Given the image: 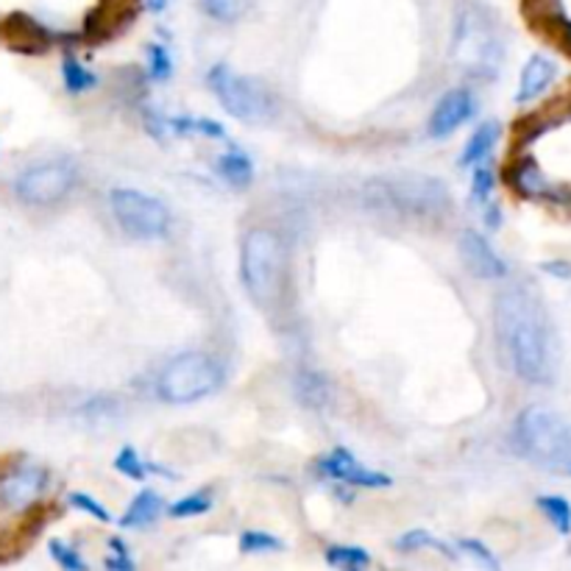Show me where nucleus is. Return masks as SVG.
I'll list each match as a JSON object with an SVG mask.
<instances>
[{
    "label": "nucleus",
    "instance_id": "nucleus-9",
    "mask_svg": "<svg viewBox=\"0 0 571 571\" xmlns=\"http://www.w3.org/2000/svg\"><path fill=\"white\" fill-rule=\"evenodd\" d=\"M112 212L118 218L120 229L131 238L154 240L165 238L171 229V212L162 201L145 196L140 190H114L112 193Z\"/></svg>",
    "mask_w": 571,
    "mask_h": 571
},
{
    "label": "nucleus",
    "instance_id": "nucleus-3",
    "mask_svg": "<svg viewBox=\"0 0 571 571\" xmlns=\"http://www.w3.org/2000/svg\"><path fill=\"white\" fill-rule=\"evenodd\" d=\"M510 443L527 463L549 474L571 476V427L541 405L518 413Z\"/></svg>",
    "mask_w": 571,
    "mask_h": 571
},
{
    "label": "nucleus",
    "instance_id": "nucleus-24",
    "mask_svg": "<svg viewBox=\"0 0 571 571\" xmlns=\"http://www.w3.org/2000/svg\"><path fill=\"white\" fill-rule=\"evenodd\" d=\"M327 563L340 565V569H358V565L369 563V552L360 547H329Z\"/></svg>",
    "mask_w": 571,
    "mask_h": 571
},
{
    "label": "nucleus",
    "instance_id": "nucleus-4",
    "mask_svg": "<svg viewBox=\"0 0 571 571\" xmlns=\"http://www.w3.org/2000/svg\"><path fill=\"white\" fill-rule=\"evenodd\" d=\"M452 56L460 70L471 78H496L502 59H505V42H502L499 23L494 14L480 3H463L454 18Z\"/></svg>",
    "mask_w": 571,
    "mask_h": 571
},
{
    "label": "nucleus",
    "instance_id": "nucleus-21",
    "mask_svg": "<svg viewBox=\"0 0 571 571\" xmlns=\"http://www.w3.org/2000/svg\"><path fill=\"white\" fill-rule=\"evenodd\" d=\"M538 507H541L543 516L552 521L554 530L563 532V536H569L571 532V505L563 499V496H541V499H538Z\"/></svg>",
    "mask_w": 571,
    "mask_h": 571
},
{
    "label": "nucleus",
    "instance_id": "nucleus-29",
    "mask_svg": "<svg viewBox=\"0 0 571 571\" xmlns=\"http://www.w3.org/2000/svg\"><path fill=\"white\" fill-rule=\"evenodd\" d=\"M240 549H245V552H279L282 541L268 532H245L240 538Z\"/></svg>",
    "mask_w": 571,
    "mask_h": 571
},
{
    "label": "nucleus",
    "instance_id": "nucleus-35",
    "mask_svg": "<svg viewBox=\"0 0 571 571\" xmlns=\"http://www.w3.org/2000/svg\"><path fill=\"white\" fill-rule=\"evenodd\" d=\"M543 271L560 276V279H569L571 276V265H565V262H543Z\"/></svg>",
    "mask_w": 571,
    "mask_h": 571
},
{
    "label": "nucleus",
    "instance_id": "nucleus-8",
    "mask_svg": "<svg viewBox=\"0 0 571 571\" xmlns=\"http://www.w3.org/2000/svg\"><path fill=\"white\" fill-rule=\"evenodd\" d=\"M76 165L65 160V156H56V160H45L25 167L18 176L14 190H18L20 201L31 204V207H51V204L62 201L76 187Z\"/></svg>",
    "mask_w": 571,
    "mask_h": 571
},
{
    "label": "nucleus",
    "instance_id": "nucleus-22",
    "mask_svg": "<svg viewBox=\"0 0 571 571\" xmlns=\"http://www.w3.org/2000/svg\"><path fill=\"white\" fill-rule=\"evenodd\" d=\"M204 12L212 20H221V23H234L245 14L251 0H198Z\"/></svg>",
    "mask_w": 571,
    "mask_h": 571
},
{
    "label": "nucleus",
    "instance_id": "nucleus-20",
    "mask_svg": "<svg viewBox=\"0 0 571 571\" xmlns=\"http://www.w3.org/2000/svg\"><path fill=\"white\" fill-rule=\"evenodd\" d=\"M218 173L232 187H249L251 179H254V165H251V160L243 151H229V154L218 160Z\"/></svg>",
    "mask_w": 571,
    "mask_h": 571
},
{
    "label": "nucleus",
    "instance_id": "nucleus-11",
    "mask_svg": "<svg viewBox=\"0 0 571 571\" xmlns=\"http://www.w3.org/2000/svg\"><path fill=\"white\" fill-rule=\"evenodd\" d=\"M318 471L329 480L349 482V485H358V488H387L391 485V476L380 474V471L363 469L358 463V458L345 449H334V452L323 454L318 460Z\"/></svg>",
    "mask_w": 571,
    "mask_h": 571
},
{
    "label": "nucleus",
    "instance_id": "nucleus-34",
    "mask_svg": "<svg viewBox=\"0 0 571 571\" xmlns=\"http://www.w3.org/2000/svg\"><path fill=\"white\" fill-rule=\"evenodd\" d=\"M460 549H463V552H469L471 558L476 560V563L488 565V569H499V560H496L494 554L488 552V549L482 547L480 541H474V538H465V541H460Z\"/></svg>",
    "mask_w": 571,
    "mask_h": 571
},
{
    "label": "nucleus",
    "instance_id": "nucleus-30",
    "mask_svg": "<svg viewBox=\"0 0 571 571\" xmlns=\"http://www.w3.org/2000/svg\"><path fill=\"white\" fill-rule=\"evenodd\" d=\"M51 554H54L56 563H59L62 569H67V571H84V569H87V563L81 560V554H78L76 549H73L70 543H65V541H51Z\"/></svg>",
    "mask_w": 571,
    "mask_h": 571
},
{
    "label": "nucleus",
    "instance_id": "nucleus-2",
    "mask_svg": "<svg viewBox=\"0 0 571 571\" xmlns=\"http://www.w3.org/2000/svg\"><path fill=\"white\" fill-rule=\"evenodd\" d=\"M363 207L387 218L438 221L452 212V193L435 176L393 173V176H376L363 187Z\"/></svg>",
    "mask_w": 571,
    "mask_h": 571
},
{
    "label": "nucleus",
    "instance_id": "nucleus-27",
    "mask_svg": "<svg viewBox=\"0 0 571 571\" xmlns=\"http://www.w3.org/2000/svg\"><path fill=\"white\" fill-rule=\"evenodd\" d=\"M209 507H212V499H209L207 494H193V496H185V499H179L176 505H171V516L176 518L201 516V513H207Z\"/></svg>",
    "mask_w": 571,
    "mask_h": 571
},
{
    "label": "nucleus",
    "instance_id": "nucleus-12",
    "mask_svg": "<svg viewBox=\"0 0 571 571\" xmlns=\"http://www.w3.org/2000/svg\"><path fill=\"white\" fill-rule=\"evenodd\" d=\"M460 256H463V265L476 276V279H505L507 265L499 254L494 251V245L482 238L480 232H463L460 234Z\"/></svg>",
    "mask_w": 571,
    "mask_h": 571
},
{
    "label": "nucleus",
    "instance_id": "nucleus-33",
    "mask_svg": "<svg viewBox=\"0 0 571 571\" xmlns=\"http://www.w3.org/2000/svg\"><path fill=\"white\" fill-rule=\"evenodd\" d=\"M70 505L78 507V510H84V513H90V516L98 518V521H109V518H112L101 502L92 499V496H87V494H73Z\"/></svg>",
    "mask_w": 571,
    "mask_h": 571
},
{
    "label": "nucleus",
    "instance_id": "nucleus-15",
    "mask_svg": "<svg viewBox=\"0 0 571 571\" xmlns=\"http://www.w3.org/2000/svg\"><path fill=\"white\" fill-rule=\"evenodd\" d=\"M554 76H558V65H554L549 56H532L527 65H524L521 78H518V103H532L536 98H541L543 92L552 87Z\"/></svg>",
    "mask_w": 571,
    "mask_h": 571
},
{
    "label": "nucleus",
    "instance_id": "nucleus-36",
    "mask_svg": "<svg viewBox=\"0 0 571 571\" xmlns=\"http://www.w3.org/2000/svg\"><path fill=\"white\" fill-rule=\"evenodd\" d=\"M502 223V218H499V207H494V204H485V227L488 229H496Z\"/></svg>",
    "mask_w": 571,
    "mask_h": 571
},
{
    "label": "nucleus",
    "instance_id": "nucleus-13",
    "mask_svg": "<svg viewBox=\"0 0 571 571\" xmlns=\"http://www.w3.org/2000/svg\"><path fill=\"white\" fill-rule=\"evenodd\" d=\"M474 96H471L469 90L447 92V96L438 101V107H435L432 118H429V138L441 140L454 134V131L474 114Z\"/></svg>",
    "mask_w": 571,
    "mask_h": 571
},
{
    "label": "nucleus",
    "instance_id": "nucleus-23",
    "mask_svg": "<svg viewBox=\"0 0 571 571\" xmlns=\"http://www.w3.org/2000/svg\"><path fill=\"white\" fill-rule=\"evenodd\" d=\"M62 76H65V87L70 92H84V90H92L96 87V76H92L87 67L81 65L78 59H73V56H67L65 62H62Z\"/></svg>",
    "mask_w": 571,
    "mask_h": 571
},
{
    "label": "nucleus",
    "instance_id": "nucleus-17",
    "mask_svg": "<svg viewBox=\"0 0 571 571\" xmlns=\"http://www.w3.org/2000/svg\"><path fill=\"white\" fill-rule=\"evenodd\" d=\"M507 185H513V190L521 193V196H543V193L552 190L549 182L543 179V173L530 160H521L507 167Z\"/></svg>",
    "mask_w": 571,
    "mask_h": 571
},
{
    "label": "nucleus",
    "instance_id": "nucleus-31",
    "mask_svg": "<svg viewBox=\"0 0 571 571\" xmlns=\"http://www.w3.org/2000/svg\"><path fill=\"white\" fill-rule=\"evenodd\" d=\"M176 131H193V134H207V138H227V131L212 120H173Z\"/></svg>",
    "mask_w": 571,
    "mask_h": 571
},
{
    "label": "nucleus",
    "instance_id": "nucleus-1",
    "mask_svg": "<svg viewBox=\"0 0 571 571\" xmlns=\"http://www.w3.org/2000/svg\"><path fill=\"white\" fill-rule=\"evenodd\" d=\"M496 338L518 380L549 385L554 376V332L543 304L527 287L513 285L496 296Z\"/></svg>",
    "mask_w": 571,
    "mask_h": 571
},
{
    "label": "nucleus",
    "instance_id": "nucleus-28",
    "mask_svg": "<svg viewBox=\"0 0 571 571\" xmlns=\"http://www.w3.org/2000/svg\"><path fill=\"white\" fill-rule=\"evenodd\" d=\"M149 73L154 81H167L173 73L171 54L162 45H149Z\"/></svg>",
    "mask_w": 571,
    "mask_h": 571
},
{
    "label": "nucleus",
    "instance_id": "nucleus-32",
    "mask_svg": "<svg viewBox=\"0 0 571 571\" xmlns=\"http://www.w3.org/2000/svg\"><path fill=\"white\" fill-rule=\"evenodd\" d=\"M396 547L402 549V552H418V549H427V547H438L443 552L447 547H441V543L435 541L432 536H429L427 530H413L407 532V536H402L399 541H396Z\"/></svg>",
    "mask_w": 571,
    "mask_h": 571
},
{
    "label": "nucleus",
    "instance_id": "nucleus-7",
    "mask_svg": "<svg viewBox=\"0 0 571 571\" xmlns=\"http://www.w3.org/2000/svg\"><path fill=\"white\" fill-rule=\"evenodd\" d=\"M209 90L218 96L221 107L227 109L232 118L249 120V123H260V120L274 118V98L254 78L238 76L232 67L215 65L209 70Z\"/></svg>",
    "mask_w": 571,
    "mask_h": 571
},
{
    "label": "nucleus",
    "instance_id": "nucleus-5",
    "mask_svg": "<svg viewBox=\"0 0 571 571\" xmlns=\"http://www.w3.org/2000/svg\"><path fill=\"white\" fill-rule=\"evenodd\" d=\"M240 276L260 307H274L285 290V245L271 229H251L240 251Z\"/></svg>",
    "mask_w": 571,
    "mask_h": 571
},
{
    "label": "nucleus",
    "instance_id": "nucleus-18",
    "mask_svg": "<svg viewBox=\"0 0 571 571\" xmlns=\"http://www.w3.org/2000/svg\"><path fill=\"white\" fill-rule=\"evenodd\" d=\"M162 510H165V502H162V496L156 494V491H143V494L134 496V502L129 505V510L123 513V518H120V527H125V530H131V527H145V524H151L154 518H160Z\"/></svg>",
    "mask_w": 571,
    "mask_h": 571
},
{
    "label": "nucleus",
    "instance_id": "nucleus-6",
    "mask_svg": "<svg viewBox=\"0 0 571 571\" xmlns=\"http://www.w3.org/2000/svg\"><path fill=\"white\" fill-rule=\"evenodd\" d=\"M223 382L221 363L207 351H187L165 365L156 382V393L167 405H190L218 391Z\"/></svg>",
    "mask_w": 571,
    "mask_h": 571
},
{
    "label": "nucleus",
    "instance_id": "nucleus-26",
    "mask_svg": "<svg viewBox=\"0 0 571 571\" xmlns=\"http://www.w3.org/2000/svg\"><path fill=\"white\" fill-rule=\"evenodd\" d=\"M491 190H494V171H491V165L480 162V165H476V171H474L471 198H474V204H488Z\"/></svg>",
    "mask_w": 571,
    "mask_h": 571
},
{
    "label": "nucleus",
    "instance_id": "nucleus-16",
    "mask_svg": "<svg viewBox=\"0 0 571 571\" xmlns=\"http://www.w3.org/2000/svg\"><path fill=\"white\" fill-rule=\"evenodd\" d=\"M296 396L304 407H310V410H323L332 399V387H329L327 376L321 371H312V369H304L298 371L296 376Z\"/></svg>",
    "mask_w": 571,
    "mask_h": 571
},
{
    "label": "nucleus",
    "instance_id": "nucleus-14",
    "mask_svg": "<svg viewBox=\"0 0 571 571\" xmlns=\"http://www.w3.org/2000/svg\"><path fill=\"white\" fill-rule=\"evenodd\" d=\"M3 36H7L9 48L18 51V54L34 56V54H45L51 45L48 31L42 29L34 18L23 12L9 14V20L3 23Z\"/></svg>",
    "mask_w": 571,
    "mask_h": 571
},
{
    "label": "nucleus",
    "instance_id": "nucleus-10",
    "mask_svg": "<svg viewBox=\"0 0 571 571\" xmlns=\"http://www.w3.org/2000/svg\"><path fill=\"white\" fill-rule=\"evenodd\" d=\"M48 488V474L40 465H18L0 476V505L29 507Z\"/></svg>",
    "mask_w": 571,
    "mask_h": 571
},
{
    "label": "nucleus",
    "instance_id": "nucleus-19",
    "mask_svg": "<svg viewBox=\"0 0 571 571\" xmlns=\"http://www.w3.org/2000/svg\"><path fill=\"white\" fill-rule=\"evenodd\" d=\"M499 134H502V129L496 120H491V123H482L480 129L471 134L469 143H465L463 156H460V165H480L482 160H488L491 149L496 145Z\"/></svg>",
    "mask_w": 571,
    "mask_h": 571
},
{
    "label": "nucleus",
    "instance_id": "nucleus-25",
    "mask_svg": "<svg viewBox=\"0 0 571 571\" xmlns=\"http://www.w3.org/2000/svg\"><path fill=\"white\" fill-rule=\"evenodd\" d=\"M114 469H118L123 476H129V480H143V476L149 474V465L140 460V454L131 447L120 449L118 460H114Z\"/></svg>",
    "mask_w": 571,
    "mask_h": 571
}]
</instances>
